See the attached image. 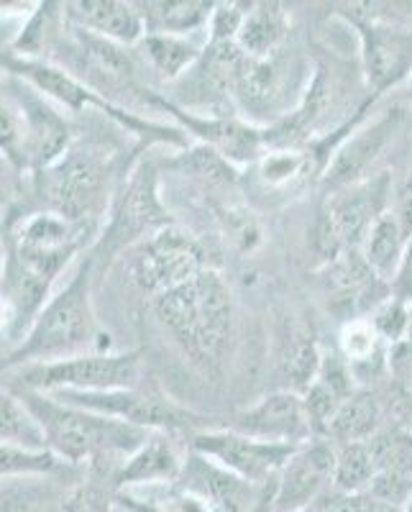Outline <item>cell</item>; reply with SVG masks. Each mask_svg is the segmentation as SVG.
Wrapping results in <instances>:
<instances>
[{"label":"cell","mask_w":412,"mask_h":512,"mask_svg":"<svg viewBox=\"0 0 412 512\" xmlns=\"http://www.w3.org/2000/svg\"><path fill=\"white\" fill-rule=\"evenodd\" d=\"M131 167H118L111 146L77 136L62 159L44 172L29 175V192L21 203L26 210H49L77 226L103 231L113 198Z\"/></svg>","instance_id":"cell-1"},{"label":"cell","mask_w":412,"mask_h":512,"mask_svg":"<svg viewBox=\"0 0 412 512\" xmlns=\"http://www.w3.org/2000/svg\"><path fill=\"white\" fill-rule=\"evenodd\" d=\"M151 313L192 367L205 374L221 367L236 331V303L231 287L213 267L151 297Z\"/></svg>","instance_id":"cell-2"},{"label":"cell","mask_w":412,"mask_h":512,"mask_svg":"<svg viewBox=\"0 0 412 512\" xmlns=\"http://www.w3.org/2000/svg\"><path fill=\"white\" fill-rule=\"evenodd\" d=\"M95 267L90 256L80 262L72 280L52 295L24 341L0 364V374L29 364L75 359L85 354H108L111 336L103 331L93 308Z\"/></svg>","instance_id":"cell-3"},{"label":"cell","mask_w":412,"mask_h":512,"mask_svg":"<svg viewBox=\"0 0 412 512\" xmlns=\"http://www.w3.org/2000/svg\"><path fill=\"white\" fill-rule=\"evenodd\" d=\"M16 395L39 423L49 451L67 466H105L118 472L123 461L151 436L136 425L75 408L41 392L16 390Z\"/></svg>","instance_id":"cell-4"},{"label":"cell","mask_w":412,"mask_h":512,"mask_svg":"<svg viewBox=\"0 0 412 512\" xmlns=\"http://www.w3.org/2000/svg\"><path fill=\"white\" fill-rule=\"evenodd\" d=\"M169 226H175V218L159 190V162L136 159L118 187L98 241L88 251L95 272H105L128 249Z\"/></svg>","instance_id":"cell-5"},{"label":"cell","mask_w":412,"mask_h":512,"mask_svg":"<svg viewBox=\"0 0 412 512\" xmlns=\"http://www.w3.org/2000/svg\"><path fill=\"white\" fill-rule=\"evenodd\" d=\"M313 67L305 54L287 49L269 57H246L238 62L231 85V105H236L238 116L254 126H277L285 121L308 90Z\"/></svg>","instance_id":"cell-6"},{"label":"cell","mask_w":412,"mask_h":512,"mask_svg":"<svg viewBox=\"0 0 412 512\" xmlns=\"http://www.w3.org/2000/svg\"><path fill=\"white\" fill-rule=\"evenodd\" d=\"M144 354H85L75 359L29 364L0 374V387L6 390H31L41 395L54 392H113L131 390L144 382Z\"/></svg>","instance_id":"cell-7"},{"label":"cell","mask_w":412,"mask_h":512,"mask_svg":"<svg viewBox=\"0 0 412 512\" xmlns=\"http://www.w3.org/2000/svg\"><path fill=\"white\" fill-rule=\"evenodd\" d=\"M392 195L389 172H374L354 185L325 192L315 223V249L323 256V264L343 251H361L374 223L392 205Z\"/></svg>","instance_id":"cell-8"},{"label":"cell","mask_w":412,"mask_h":512,"mask_svg":"<svg viewBox=\"0 0 412 512\" xmlns=\"http://www.w3.org/2000/svg\"><path fill=\"white\" fill-rule=\"evenodd\" d=\"M54 400L75 405L82 410L108 415V418L123 420L149 433H198L203 431L205 418L195 410L182 408L180 402L164 395L154 384H139L131 390L113 392H54Z\"/></svg>","instance_id":"cell-9"},{"label":"cell","mask_w":412,"mask_h":512,"mask_svg":"<svg viewBox=\"0 0 412 512\" xmlns=\"http://www.w3.org/2000/svg\"><path fill=\"white\" fill-rule=\"evenodd\" d=\"M121 259L131 282L149 297L175 290L210 269V259L200 241L192 239L177 223L128 249Z\"/></svg>","instance_id":"cell-10"},{"label":"cell","mask_w":412,"mask_h":512,"mask_svg":"<svg viewBox=\"0 0 412 512\" xmlns=\"http://www.w3.org/2000/svg\"><path fill=\"white\" fill-rule=\"evenodd\" d=\"M341 16L359 36L361 77L369 98H382L405 80H412V26L359 11V6H346Z\"/></svg>","instance_id":"cell-11"},{"label":"cell","mask_w":412,"mask_h":512,"mask_svg":"<svg viewBox=\"0 0 412 512\" xmlns=\"http://www.w3.org/2000/svg\"><path fill=\"white\" fill-rule=\"evenodd\" d=\"M154 108L175 121L177 128L190 134L198 144L226 159L236 169L254 167L267 152V128L254 126L238 113H198L172 103L162 93L154 95Z\"/></svg>","instance_id":"cell-12"},{"label":"cell","mask_w":412,"mask_h":512,"mask_svg":"<svg viewBox=\"0 0 412 512\" xmlns=\"http://www.w3.org/2000/svg\"><path fill=\"white\" fill-rule=\"evenodd\" d=\"M297 446H279V443L259 441L233 428L228 431H198L190 436L192 454L205 456L221 469L231 472L233 477L244 479L254 487H269L277 482L279 472L290 461Z\"/></svg>","instance_id":"cell-13"},{"label":"cell","mask_w":412,"mask_h":512,"mask_svg":"<svg viewBox=\"0 0 412 512\" xmlns=\"http://www.w3.org/2000/svg\"><path fill=\"white\" fill-rule=\"evenodd\" d=\"M3 85L16 100L21 121H24L26 175L44 172L57 159H62L64 152L72 146V141L77 139L75 126L52 100L31 88L29 82L3 75Z\"/></svg>","instance_id":"cell-14"},{"label":"cell","mask_w":412,"mask_h":512,"mask_svg":"<svg viewBox=\"0 0 412 512\" xmlns=\"http://www.w3.org/2000/svg\"><path fill=\"white\" fill-rule=\"evenodd\" d=\"M336 443L313 438L292 451L274 482V512H300L333 487Z\"/></svg>","instance_id":"cell-15"},{"label":"cell","mask_w":412,"mask_h":512,"mask_svg":"<svg viewBox=\"0 0 412 512\" xmlns=\"http://www.w3.org/2000/svg\"><path fill=\"white\" fill-rule=\"evenodd\" d=\"M402 123L400 111H387L384 116L366 121V116L351 128V134L336 146L328 169L323 175L325 192L341 190L354 182L366 180L374 175V164H377L379 154L387 149L392 136L397 134V128Z\"/></svg>","instance_id":"cell-16"},{"label":"cell","mask_w":412,"mask_h":512,"mask_svg":"<svg viewBox=\"0 0 412 512\" xmlns=\"http://www.w3.org/2000/svg\"><path fill=\"white\" fill-rule=\"evenodd\" d=\"M233 431L279 446H302L320 438L310 420L305 397L295 390H279L262 397L254 408L238 415Z\"/></svg>","instance_id":"cell-17"},{"label":"cell","mask_w":412,"mask_h":512,"mask_svg":"<svg viewBox=\"0 0 412 512\" xmlns=\"http://www.w3.org/2000/svg\"><path fill=\"white\" fill-rule=\"evenodd\" d=\"M64 18L121 47H134L146 36L139 8L126 0H72L64 3Z\"/></svg>","instance_id":"cell-18"},{"label":"cell","mask_w":412,"mask_h":512,"mask_svg":"<svg viewBox=\"0 0 412 512\" xmlns=\"http://www.w3.org/2000/svg\"><path fill=\"white\" fill-rule=\"evenodd\" d=\"M172 433H151L134 454L128 456L116 472L118 492L126 489H141V487H162V484H172L180 479L185 459L177 451Z\"/></svg>","instance_id":"cell-19"},{"label":"cell","mask_w":412,"mask_h":512,"mask_svg":"<svg viewBox=\"0 0 412 512\" xmlns=\"http://www.w3.org/2000/svg\"><path fill=\"white\" fill-rule=\"evenodd\" d=\"M356 392L354 374H351L349 364L343 361V356H323L318 377L313 379L308 390L302 392L305 405H308L310 420L315 425V433L320 438L325 436V428L331 423L333 415L338 413L343 402L349 400Z\"/></svg>","instance_id":"cell-20"},{"label":"cell","mask_w":412,"mask_h":512,"mask_svg":"<svg viewBox=\"0 0 412 512\" xmlns=\"http://www.w3.org/2000/svg\"><path fill=\"white\" fill-rule=\"evenodd\" d=\"M146 34L195 36L208 29L215 3L210 0H139Z\"/></svg>","instance_id":"cell-21"},{"label":"cell","mask_w":412,"mask_h":512,"mask_svg":"<svg viewBox=\"0 0 412 512\" xmlns=\"http://www.w3.org/2000/svg\"><path fill=\"white\" fill-rule=\"evenodd\" d=\"M292 18L279 3H251L241 31L236 36V47L246 57L262 59L279 52L290 39Z\"/></svg>","instance_id":"cell-22"},{"label":"cell","mask_w":412,"mask_h":512,"mask_svg":"<svg viewBox=\"0 0 412 512\" xmlns=\"http://www.w3.org/2000/svg\"><path fill=\"white\" fill-rule=\"evenodd\" d=\"M323 282L338 305H369L366 295H374L379 287L387 285L372 272L361 251H343L336 259L325 262Z\"/></svg>","instance_id":"cell-23"},{"label":"cell","mask_w":412,"mask_h":512,"mask_svg":"<svg viewBox=\"0 0 412 512\" xmlns=\"http://www.w3.org/2000/svg\"><path fill=\"white\" fill-rule=\"evenodd\" d=\"M136 47H139L141 57L149 62L151 70L157 72L162 80L175 85L177 80H182L200 62L205 47H208V41L198 44L192 36L146 34Z\"/></svg>","instance_id":"cell-24"},{"label":"cell","mask_w":412,"mask_h":512,"mask_svg":"<svg viewBox=\"0 0 412 512\" xmlns=\"http://www.w3.org/2000/svg\"><path fill=\"white\" fill-rule=\"evenodd\" d=\"M382 425V405L369 390H356L333 415L323 438H331L338 446L372 441Z\"/></svg>","instance_id":"cell-25"},{"label":"cell","mask_w":412,"mask_h":512,"mask_svg":"<svg viewBox=\"0 0 412 512\" xmlns=\"http://www.w3.org/2000/svg\"><path fill=\"white\" fill-rule=\"evenodd\" d=\"M338 349L343 361L349 364L354 379H364L369 374H377L384 361L389 359V346L384 344L369 318L346 320L338 336Z\"/></svg>","instance_id":"cell-26"},{"label":"cell","mask_w":412,"mask_h":512,"mask_svg":"<svg viewBox=\"0 0 412 512\" xmlns=\"http://www.w3.org/2000/svg\"><path fill=\"white\" fill-rule=\"evenodd\" d=\"M277 364L279 372L290 379V390L302 395L313 384V379L318 377L323 354L318 351L315 338L305 328L290 326L285 338H282V346H279Z\"/></svg>","instance_id":"cell-27"},{"label":"cell","mask_w":412,"mask_h":512,"mask_svg":"<svg viewBox=\"0 0 412 512\" xmlns=\"http://www.w3.org/2000/svg\"><path fill=\"white\" fill-rule=\"evenodd\" d=\"M405 246V233H402L395 216L387 210V213L374 223L369 236H366L364 244H361V256H364L366 264L372 267V272L377 274L379 280L392 285L397 267H400L402 256H405Z\"/></svg>","instance_id":"cell-28"},{"label":"cell","mask_w":412,"mask_h":512,"mask_svg":"<svg viewBox=\"0 0 412 512\" xmlns=\"http://www.w3.org/2000/svg\"><path fill=\"white\" fill-rule=\"evenodd\" d=\"M116 472L105 466H93L77 484L62 495V512H116L118 489L113 484Z\"/></svg>","instance_id":"cell-29"},{"label":"cell","mask_w":412,"mask_h":512,"mask_svg":"<svg viewBox=\"0 0 412 512\" xmlns=\"http://www.w3.org/2000/svg\"><path fill=\"white\" fill-rule=\"evenodd\" d=\"M64 3H39L29 24L21 29L18 39L13 41V54L26 59H47L54 39L64 29Z\"/></svg>","instance_id":"cell-30"},{"label":"cell","mask_w":412,"mask_h":512,"mask_svg":"<svg viewBox=\"0 0 412 512\" xmlns=\"http://www.w3.org/2000/svg\"><path fill=\"white\" fill-rule=\"evenodd\" d=\"M379 466L374 456L372 441L346 443L336 446V474H333V487L349 495H366L372 487Z\"/></svg>","instance_id":"cell-31"},{"label":"cell","mask_w":412,"mask_h":512,"mask_svg":"<svg viewBox=\"0 0 412 512\" xmlns=\"http://www.w3.org/2000/svg\"><path fill=\"white\" fill-rule=\"evenodd\" d=\"M162 164L169 169H177L180 175L195 177V180L210 187H231L241 180V175H238V169L233 164H228L226 159L210 152L208 146L203 144H195L192 149H185L182 154H177V157L167 159Z\"/></svg>","instance_id":"cell-32"},{"label":"cell","mask_w":412,"mask_h":512,"mask_svg":"<svg viewBox=\"0 0 412 512\" xmlns=\"http://www.w3.org/2000/svg\"><path fill=\"white\" fill-rule=\"evenodd\" d=\"M67 469L49 448H26L16 443H0V482L6 479H31V477H54Z\"/></svg>","instance_id":"cell-33"},{"label":"cell","mask_w":412,"mask_h":512,"mask_svg":"<svg viewBox=\"0 0 412 512\" xmlns=\"http://www.w3.org/2000/svg\"><path fill=\"white\" fill-rule=\"evenodd\" d=\"M0 443H16V446L36 448V451L47 448L34 415L21 402V397L6 387H0Z\"/></svg>","instance_id":"cell-34"},{"label":"cell","mask_w":412,"mask_h":512,"mask_svg":"<svg viewBox=\"0 0 412 512\" xmlns=\"http://www.w3.org/2000/svg\"><path fill=\"white\" fill-rule=\"evenodd\" d=\"M0 157L11 162L21 175H26L24 121H21V111L3 80H0Z\"/></svg>","instance_id":"cell-35"},{"label":"cell","mask_w":412,"mask_h":512,"mask_svg":"<svg viewBox=\"0 0 412 512\" xmlns=\"http://www.w3.org/2000/svg\"><path fill=\"white\" fill-rule=\"evenodd\" d=\"M52 495L49 477L0 482V512H39Z\"/></svg>","instance_id":"cell-36"},{"label":"cell","mask_w":412,"mask_h":512,"mask_svg":"<svg viewBox=\"0 0 412 512\" xmlns=\"http://www.w3.org/2000/svg\"><path fill=\"white\" fill-rule=\"evenodd\" d=\"M369 323L374 326V331L379 333L384 344L392 349V346L402 344L410 333V323H412V305L402 303L397 300L395 295H389L387 300L377 305L369 315Z\"/></svg>","instance_id":"cell-37"},{"label":"cell","mask_w":412,"mask_h":512,"mask_svg":"<svg viewBox=\"0 0 412 512\" xmlns=\"http://www.w3.org/2000/svg\"><path fill=\"white\" fill-rule=\"evenodd\" d=\"M249 6L246 3H215L208 24L210 44H236V36L241 31L246 13H249Z\"/></svg>","instance_id":"cell-38"},{"label":"cell","mask_w":412,"mask_h":512,"mask_svg":"<svg viewBox=\"0 0 412 512\" xmlns=\"http://www.w3.org/2000/svg\"><path fill=\"white\" fill-rule=\"evenodd\" d=\"M369 510V497L366 495H349L341 489L331 487L328 492L310 502L302 512H366Z\"/></svg>","instance_id":"cell-39"},{"label":"cell","mask_w":412,"mask_h":512,"mask_svg":"<svg viewBox=\"0 0 412 512\" xmlns=\"http://www.w3.org/2000/svg\"><path fill=\"white\" fill-rule=\"evenodd\" d=\"M24 177L11 162L0 157V210H8L26 195Z\"/></svg>","instance_id":"cell-40"},{"label":"cell","mask_w":412,"mask_h":512,"mask_svg":"<svg viewBox=\"0 0 412 512\" xmlns=\"http://www.w3.org/2000/svg\"><path fill=\"white\" fill-rule=\"evenodd\" d=\"M389 213L395 216V221L400 223L405 239H412V175L402 182L400 187L392 195V205H389Z\"/></svg>","instance_id":"cell-41"},{"label":"cell","mask_w":412,"mask_h":512,"mask_svg":"<svg viewBox=\"0 0 412 512\" xmlns=\"http://www.w3.org/2000/svg\"><path fill=\"white\" fill-rule=\"evenodd\" d=\"M389 290H392V295H395L397 300L412 305V239L407 241L405 256H402V262L400 267H397L395 280H392Z\"/></svg>","instance_id":"cell-42"},{"label":"cell","mask_w":412,"mask_h":512,"mask_svg":"<svg viewBox=\"0 0 412 512\" xmlns=\"http://www.w3.org/2000/svg\"><path fill=\"white\" fill-rule=\"evenodd\" d=\"M6 262H8L6 221H3V210H0V285H3V274H6Z\"/></svg>","instance_id":"cell-43"},{"label":"cell","mask_w":412,"mask_h":512,"mask_svg":"<svg viewBox=\"0 0 412 512\" xmlns=\"http://www.w3.org/2000/svg\"><path fill=\"white\" fill-rule=\"evenodd\" d=\"M251 512H274V482L269 487H264L262 497L256 500V505L251 507Z\"/></svg>","instance_id":"cell-44"},{"label":"cell","mask_w":412,"mask_h":512,"mask_svg":"<svg viewBox=\"0 0 412 512\" xmlns=\"http://www.w3.org/2000/svg\"><path fill=\"white\" fill-rule=\"evenodd\" d=\"M405 341H407V346H410V349H412V323H410V333H407Z\"/></svg>","instance_id":"cell-45"},{"label":"cell","mask_w":412,"mask_h":512,"mask_svg":"<svg viewBox=\"0 0 412 512\" xmlns=\"http://www.w3.org/2000/svg\"><path fill=\"white\" fill-rule=\"evenodd\" d=\"M116 512H131V510H126V507L118 505V502H116Z\"/></svg>","instance_id":"cell-46"},{"label":"cell","mask_w":412,"mask_h":512,"mask_svg":"<svg viewBox=\"0 0 412 512\" xmlns=\"http://www.w3.org/2000/svg\"><path fill=\"white\" fill-rule=\"evenodd\" d=\"M410 93H412V80H410Z\"/></svg>","instance_id":"cell-47"},{"label":"cell","mask_w":412,"mask_h":512,"mask_svg":"<svg viewBox=\"0 0 412 512\" xmlns=\"http://www.w3.org/2000/svg\"><path fill=\"white\" fill-rule=\"evenodd\" d=\"M407 512H412V505H410V510H407Z\"/></svg>","instance_id":"cell-48"},{"label":"cell","mask_w":412,"mask_h":512,"mask_svg":"<svg viewBox=\"0 0 412 512\" xmlns=\"http://www.w3.org/2000/svg\"><path fill=\"white\" fill-rule=\"evenodd\" d=\"M39 512H44V507H41V510H39Z\"/></svg>","instance_id":"cell-49"},{"label":"cell","mask_w":412,"mask_h":512,"mask_svg":"<svg viewBox=\"0 0 412 512\" xmlns=\"http://www.w3.org/2000/svg\"><path fill=\"white\" fill-rule=\"evenodd\" d=\"M300 512H302V510H300Z\"/></svg>","instance_id":"cell-50"}]
</instances>
